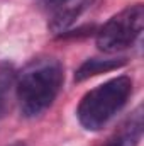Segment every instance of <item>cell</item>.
Listing matches in <instances>:
<instances>
[{
    "label": "cell",
    "instance_id": "cell-5",
    "mask_svg": "<svg viewBox=\"0 0 144 146\" xmlns=\"http://www.w3.org/2000/svg\"><path fill=\"white\" fill-rule=\"evenodd\" d=\"M85 7H87L85 2H78V3L66 5L65 9L58 10V12L53 15L51 22H49V29H51L53 33H65L73 22L80 17V14L85 10Z\"/></svg>",
    "mask_w": 144,
    "mask_h": 146
},
{
    "label": "cell",
    "instance_id": "cell-3",
    "mask_svg": "<svg viewBox=\"0 0 144 146\" xmlns=\"http://www.w3.org/2000/svg\"><path fill=\"white\" fill-rule=\"evenodd\" d=\"M144 7L134 3L110 17L97 31V46L104 53H117L132 46L143 33Z\"/></svg>",
    "mask_w": 144,
    "mask_h": 146
},
{
    "label": "cell",
    "instance_id": "cell-2",
    "mask_svg": "<svg viewBox=\"0 0 144 146\" xmlns=\"http://www.w3.org/2000/svg\"><path fill=\"white\" fill-rule=\"evenodd\" d=\"M131 94L132 80L126 75L115 76L92 88L81 97L76 109L80 124L87 131H100L127 104Z\"/></svg>",
    "mask_w": 144,
    "mask_h": 146
},
{
    "label": "cell",
    "instance_id": "cell-7",
    "mask_svg": "<svg viewBox=\"0 0 144 146\" xmlns=\"http://www.w3.org/2000/svg\"><path fill=\"white\" fill-rule=\"evenodd\" d=\"M44 5H65L66 2H70V0H41Z\"/></svg>",
    "mask_w": 144,
    "mask_h": 146
},
{
    "label": "cell",
    "instance_id": "cell-6",
    "mask_svg": "<svg viewBox=\"0 0 144 146\" xmlns=\"http://www.w3.org/2000/svg\"><path fill=\"white\" fill-rule=\"evenodd\" d=\"M12 85H15V72L12 65L0 63V117L7 109V95Z\"/></svg>",
    "mask_w": 144,
    "mask_h": 146
},
{
    "label": "cell",
    "instance_id": "cell-1",
    "mask_svg": "<svg viewBox=\"0 0 144 146\" xmlns=\"http://www.w3.org/2000/svg\"><path fill=\"white\" fill-rule=\"evenodd\" d=\"M65 82V70L56 58L31 61L15 76V95L24 117H37L56 100Z\"/></svg>",
    "mask_w": 144,
    "mask_h": 146
},
{
    "label": "cell",
    "instance_id": "cell-4",
    "mask_svg": "<svg viewBox=\"0 0 144 146\" xmlns=\"http://www.w3.org/2000/svg\"><path fill=\"white\" fill-rule=\"evenodd\" d=\"M124 65H126L124 58H90V60H87L85 63L80 65V68L75 73V80L83 82V80H88V78L97 76L100 73L117 70Z\"/></svg>",
    "mask_w": 144,
    "mask_h": 146
}]
</instances>
